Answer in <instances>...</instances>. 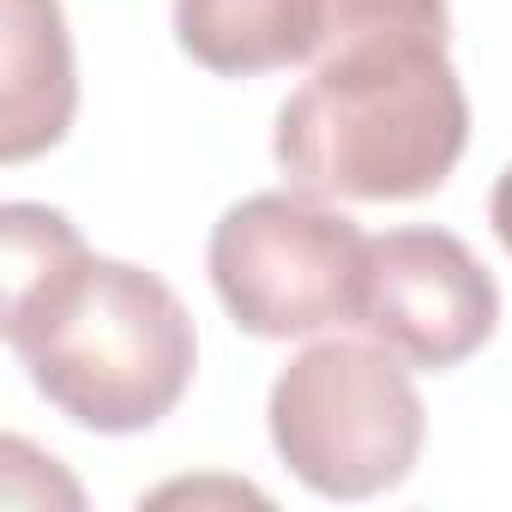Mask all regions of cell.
I'll return each mask as SVG.
<instances>
[{
	"label": "cell",
	"instance_id": "277c9868",
	"mask_svg": "<svg viewBox=\"0 0 512 512\" xmlns=\"http://www.w3.org/2000/svg\"><path fill=\"white\" fill-rule=\"evenodd\" d=\"M205 266L229 320L253 338H314L356 326L368 235L314 193H253L211 229Z\"/></svg>",
	"mask_w": 512,
	"mask_h": 512
},
{
	"label": "cell",
	"instance_id": "5b68a950",
	"mask_svg": "<svg viewBox=\"0 0 512 512\" xmlns=\"http://www.w3.org/2000/svg\"><path fill=\"white\" fill-rule=\"evenodd\" d=\"M494 320L500 284L452 229L368 235L356 332H368L410 368L446 374L494 338Z\"/></svg>",
	"mask_w": 512,
	"mask_h": 512
},
{
	"label": "cell",
	"instance_id": "ba28073f",
	"mask_svg": "<svg viewBox=\"0 0 512 512\" xmlns=\"http://www.w3.org/2000/svg\"><path fill=\"white\" fill-rule=\"evenodd\" d=\"M446 0H326V43L320 55L332 49H350V43H380V37H434L446 43Z\"/></svg>",
	"mask_w": 512,
	"mask_h": 512
},
{
	"label": "cell",
	"instance_id": "7a4b0ae2",
	"mask_svg": "<svg viewBox=\"0 0 512 512\" xmlns=\"http://www.w3.org/2000/svg\"><path fill=\"white\" fill-rule=\"evenodd\" d=\"M470 139V97L446 43L380 37L314 61L278 109V163L314 199H422Z\"/></svg>",
	"mask_w": 512,
	"mask_h": 512
},
{
	"label": "cell",
	"instance_id": "9c48e42d",
	"mask_svg": "<svg viewBox=\"0 0 512 512\" xmlns=\"http://www.w3.org/2000/svg\"><path fill=\"white\" fill-rule=\"evenodd\" d=\"M488 223H494V235H500V241H506V253H512V163H506V169H500V181H494Z\"/></svg>",
	"mask_w": 512,
	"mask_h": 512
},
{
	"label": "cell",
	"instance_id": "52a82bcc",
	"mask_svg": "<svg viewBox=\"0 0 512 512\" xmlns=\"http://www.w3.org/2000/svg\"><path fill=\"white\" fill-rule=\"evenodd\" d=\"M175 43L223 79L320 61L326 0H175Z\"/></svg>",
	"mask_w": 512,
	"mask_h": 512
},
{
	"label": "cell",
	"instance_id": "8992f818",
	"mask_svg": "<svg viewBox=\"0 0 512 512\" xmlns=\"http://www.w3.org/2000/svg\"><path fill=\"white\" fill-rule=\"evenodd\" d=\"M0 25V157L25 163L73 127V37L61 0H0Z\"/></svg>",
	"mask_w": 512,
	"mask_h": 512
},
{
	"label": "cell",
	"instance_id": "3957f363",
	"mask_svg": "<svg viewBox=\"0 0 512 512\" xmlns=\"http://www.w3.org/2000/svg\"><path fill=\"white\" fill-rule=\"evenodd\" d=\"M266 422L290 476L326 500H374L398 488L428 434L410 362L374 338L308 344L272 380Z\"/></svg>",
	"mask_w": 512,
	"mask_h": 512
},
{
	"label": "cell",
	"instance_id": "6da1fadb",
	"mask_svg": "<svg viewBox=\"0 0 512 512\" xmlns=\"http://www.w3.org/2000/svg\"><path fill=\"white\" fill-rule=\"evenodd\" d=\"M7 241V344L31 386L91 434L157 428L199 362L193 314L181 296L127 260H103L79 229L13 199L0 211Z\"/></svg>",
	"mask_w": 512,
	"mask_h": 512
}]
</instances>
